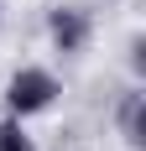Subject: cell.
I'll list each match as a JSON object with an SVG mask.
<instances>
[{"label": "cell", "instance_id": "6da1fadb", "mask_svg": "<svg viewBox=\"0 0 146 151\" xmlns=\"http://www.w3.org/2000/svg\"><path fill=\"white\" fill-rule=\"evenodd\" d=\"M52 99H58V78L47 73V68H21V73H11V83H5L11 115H37V109H47Z\"/></svg>", "mask_w": 146, "mask_h": 151}, {"label": "cell", "instance_id": "7a4b0ae2", "mask_svg": "<svg viewBox=\"0 0 146 151\" xmlns=\"http://www.w3.org/2000/svg\"><path fill=\"white\" fill-rule=\"evenodd\" d=\"M89 37V16L78 11V5H63V11H52V42L63 47V52H78Z\"/></svg>", "mask_w": 146, "mask_h": 151}, {"label": "cell", "instance_id": "3957f363", "mask_svg": "<svg viewBox=\"0 0 146 151\" xmlns=\"http://www.w3.org/2000/svg\"><path fill=\"white\" fill-rule=\"evenodd\" d=\"M0 151H31V136L16 120H0Z\"/></svg>", "mask_w": 146, "mask_h": 151}]
</instances>
